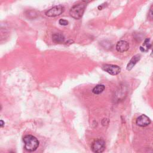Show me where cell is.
<instances>
[{
	"label": "cell",
	"instance_id": "6da1fadb",
	"mask_svg": "<svg viewBox=\"0 0 153 153\" xmlns=\"http://www.w3.org/2000/svg\"><path fill=\"white\" fill-rule=\"evenodd\" d=\"M23 140L25 143V149L28 152H33L38 148L39 142L38 139L32 135L25 136Z\"/></svg>",
	"mask_w": 153,
	"mask_h": 153
},
{
	"label": "cell",
	"instance_id": "7a4b0ae2",
	"mask_svg": "<svg viewBox=\"0 0 153 153\" xmlns=\"http://www.w3.org/2000/svg\"><path fill=\"white\" fill-rule=\"evenodd\" d=\"M85 8V3H79L74 5L70 10V15L75 19H79L82 16Z\"/></svg>",
	"mask_w": 153,
	"mask_h": 153
},
{
	"label": "cell",
	"instance_id": "3957f363",
	"mask_svg": "<svg viewBox=\"0 0 153 153\" xmlns=\"http://www.w3.org/2000/svg\"><path fill=\"white\" fill-rule=\"evenodd\" d=\"M93 152L96 153L102 152L105 149V142L102 139H98L93 142L91 146Z\"/></svg>",
	"mask_w": 153,
	"mask_h": 153
},
{
	"label": "cell",
	"instance_id": "277c9868",
	"mask_svg": "<svg viewBox=\"0 0 153 153\" xmlns=\"http://www.w3.org/2000/svg\"><path fill=\"white\" fill-rule=\"evenodd\" d=\"M65 11V8L61 5H56L48 10L46 13L45 15L48 17H56L60 16Z\"/></svg>",
	"mask_w": 153,
	"mask_h": 153
},
{
	"label": "cell",
	"instance_id": "5b68a950",
	"mask_svg": "<svg viewBox=\"0 0 153 153\" xmlns=\"http://www.w3.org/2000/svg\"><path fill=\"white\" fill-rule=\"evenodd\" d=\"M102 68L103 71L112 75H116L118 74L121 71L120 68L118 66L115 65L105 64L102 66Z\"/></svg>",
	"mask_w": 153,
	"mask_h": 153
},
{
	"label": "cell",
	"instance_id": "8992f818",
	"mask_svg": "<svg viewBox=\"0 0 153 153\" xmlns=\"http://www.w3.org/2000/svg\"><path fill=\"white\" fill-rule=\"evenodd\" d=\"M136 123L137 126L140 127H146L151 123V120L148 117L143 114L137 118Z\"/></svg>",
	"mask_w": 153,
	"mask_h": 153
},
{
	"label": "cell",
	"instance_id": "52a82bcc",
	"mask_svg": "<svg viewBox=\"0 0 153 153\" xmlns=\"http://www.w3.org/2000/svg\"><path fill=\"white\" fill-rule=\"evenodd\" d=\"M129 49V44L126 41H120L116 45V50L120 53H123Z\"/></svg>",
	"mask_w": 153,
	"mask_h": 153
},
{
	"label": "cell",
	"instance_id": "ba28073f",
	"mask_svg": "<svg viewBox=\"0 0 153 153\" xmlns=\"http://www.w3.org/2000/svg\"><path fill=\"white\" fill-rule=\"evenodd\" d=\"M140 54H136L134 56L131 60L129 61L127 65V69L128 71H130L134 66V65L137 63V62L140 60Z\"/></svg>",
	"mask_w": 153,
	"mask_h": 153
},
{
	"label": "cell",
	"instance_id": "9c48e42d",
	"mask_svg": "<svg viewBox=\"0 0 153 153\" xmlns=\"http://www.w3.org/2000/svg\"><path fill=\"white\" fill-rule=\"evenodd\" d=\"M52 40L54 42L57 43V44H62L65 41V37L61 33H54L52 35Z\"/></svg>",
	"mask_w": 153,
	"mask_h": 153
},
{
	"label": "cell",
	"instance_id": "30bf717a",
	"mask_svg": "<svg viewBox=\"0 0 153 153\" xmlns=\"http://www.w3.org/2000/svg\"><path fill=\"white\" fill-rule=\"evenodd\" d=\"M151 47V44L149 43V38H146L143 44L140 47V50L142 52H146L149 48Z\"/></svg>",
	"mask_w": 153,
	"mask_h": 153
},
{
	"label": "cell",
	"instance_id": "8fae6325",
	"mask_svg": "<svg viewBox=\"0 0 153 153\" xmlns=\"http://www.w3.org/2000/svg\"><path fill=\"white\" fill-rule=\"evenodd\" d=\"M105 88V87L104 85L99 84L93 88V89L92 90V92L94 94H100L101 93H102L104 91Z\"/></svg>",
	"mask_w": 153,
	"mask_h": 153
},
{
	"label": "cell",
	"instance_id": "7c38bea8",
	"mask_svg": "<svg viewBox=\"0 0 153 153\" xmlns=\"http://www.w3.org/2000/svg\"><path fill=\"white\" fill-rule=\"evenodd\" d=\"M59 23L60 25H63V26H66L68 24V22L66 20H65V19H60L59 21Z\"/></svg>",
	"mask_w": 153,
	"mask_h": 153
},
{
	"label": "cell",
	"instance_id": "4fadbf2b",
	"mask_svg": "<svg viewBox=\"0 0 153 153\" xmlns=\"http://www.w3.org/2000/svg\"><path fill=\"white\" fill-rule=\"evenodd\" d=\"M149 16L152 17H153V5L151 7L150 10H149Z\"/></svg>",
	"mask_w": 153,
	"mask_h": 153
},
{
	"label": "cell",
	"instance_id": "5bb4252c",
	"mask_svg": "<svg viewBox=\"0 0 153 153\" xmlns=\"http://www.w3.org/2000/svg\"><path fill=\"white\" fill-rule=\"evenodd\" d=\"M103 120L105 121V123H102L103 126H105V125H107V124H108L109 121H108V119H106V118H104V119H103Z\"/></svg>",
	"mask_w": 153,
	"mask_h": 153
},
{
	"label": "cell",
	"instance_id": "9a60e30c",
	"mask_svg": "<svg viewBox=\"0 0 153 153\" xmlns=\"http://www.w3.org/2000/svg\"><path fill=\"white\" fill-rule=\"evenodd\" d=\"M105 3H104V4H101V5H100L99 6H98V9L99 10H102L104 7H105Z\"/></svg>",
	"mask_w": 153,
	"mask_h": 153
},
{
	"label": "cell",
	"instance_id": "2e32d148",
	"mask_svg": "<svg viewBox=\"0 0 153 153\" xmlns=\"http://www.w3.org/2000/svg\"><path fill=\"white\" fill-rule=\"evenodd\" d=\"M92 1V0H82V2H84V3H85V4L88 3V2H90V1Z\"/></svg>",
	"mask_w": 153,
	"mask_h": 153
},
{
	"label": "cell",
	"instance_id": "e0dca14e",
	"mask_svg": "<svg viewBox=\"0 0 153 153\" xmlns=\"http://www.w3.org/2000/svg\"><path fill=\"white\" fill-rule=\"evenodd\" d=\"M4 124H5L4 122L2 120H1V125H0L1 127H2L4 126Z\"/></svg>",
	"mask_w": 153,
	"mask_h": 153
},
{
	"label": "cell",
	"instance_id": "ac0fdd59",
	"mask_svg": "<svg viewBox=\"0 0 153 153\" xmlns=\"http://www.w3.org/2000/svg\"><path fill=\"white\" fill-rule=\"evenodd\" d=\"M151 56H153V48H152V53H151Z\"/></svg>",
	"mask_w": 153,
	"mask_h": 153
}]
</instances>
